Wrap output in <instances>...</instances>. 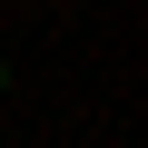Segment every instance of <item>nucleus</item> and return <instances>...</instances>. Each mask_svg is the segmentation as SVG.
Here are the masks:
<instances>
[{
	"mask_svg": "<svg viewBox=\"0 0 148 148\" xmlns=\"http://www.w3.org/2000/svg\"><path fill=\"white\" fill-rule=\"evenodd\" d=\"M0 99H10V59H0Z\"/></svg>",
	"mask_w": 148,
	"mask_h": 148,
	"instance_id": "1",
	"label": "nucleus"
}]
</instances>
